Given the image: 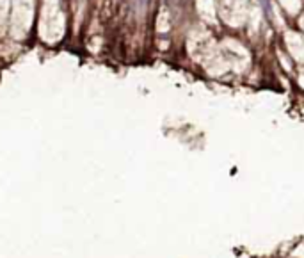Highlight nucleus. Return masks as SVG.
Listing matches in <instances>:
<instances>
[{"label": "nucleus", "mask_w": 304, "mask_h": 258, "mask_svg": "<svg viewBox=\"0 0 304 258\" xmlns=\"http://www.w3.org/2000/svg\"><path fill=\"white\" fill-rule=\"evenodd\" d=\"M146 4H148V0H135V5H137L139 11H142V9L146 7Z\"/></svg>", "instance_id": "1"}]
</instances>
